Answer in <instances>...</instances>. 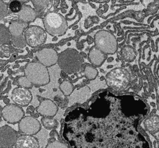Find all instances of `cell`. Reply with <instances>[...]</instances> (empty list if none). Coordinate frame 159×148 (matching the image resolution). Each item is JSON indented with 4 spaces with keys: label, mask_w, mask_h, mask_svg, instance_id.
Here are the masks:
<instances>
[{
    "label": "cell",
    "mask_w": 159,
    "mask_h": 148,
    "mask_svg": "<svg viewBox=\"0 0 159 148\" xmlns=\"http://www.w3.org/2000/svg\"><path fill=\"white\" fill-rule=\"evenodd\" d=\"M94 105V115L81 113L74 148H150L131 118L108 113V104L96 101Z\"/></svg>",
    "instance_id": "1"
},
{
    "label": "cell",
    "mask_w": 159,
    "mask_h": 148,
    "mask_svg": "<svg viewBox=\"0 0 159 148\" xmlns=\"http://www.w3.org/2000/svg\"><path fill=\"white\" fill-rule=\"evenodd\" d=\"M84 62L82 56L74 49L69 48L61 53L58 56L57 63L66 73L72 74L81 69Z\"/></svg>",
    "instance_id": "2"
},
{
    "label": "cell",
    "mask_w": 159,
    "mask_h": 148,
    "mask_svg": "<svg viewBox=\"0 0 159 148\" xmlns=\"http://www.w3.org/2000/svg\"><path fill=\"white\" fill-rule=\"evenodd\" d=\"M131 82L129 72L126 69L115 68L108 72L106 76V83L111 90L120 92L128 88Z\"/></svg>",
    "instance_id": "3"
},
{
    "label": "cell",
    "mask_w": 159,
    "mask_h": 148,
    "mask_svg": "<svg viewBox=\"0 0 159 148\" xmlns=\"http://www.w3.org/2000/svg\"><path fill=\"white\" fill-rule=\"evenodd\" d=\"M47 32L53 36H62L67 30L68 25L66 18L56 12L47 13L43 20Z\"/></svg>",
    "instance_id": "4"
},
{
    "label": "cell",
    "mask_w": 159,
    "mask_h": 148,
    "mask_svg": "<svg viewBox=\"0 0 159 148\" xmlns=\"http://www.w3.org/2000/svg\"><path fill=\"white\" fill-rule=\"evenodd\" d=\"M25 76L33 85L37 86H44L50 82V75L47 67L40 62H30L26 65Z\"/></svg>",
    "instance_id": "5"
},
{
    "label": "cell",
    "mask_w": 159,
    "mask_h": 148,
    "mask_svg": "<svg viewBox=\"0 0 159 148\" xmlns=\"http://www.w3.org/2000/svg\"><path fill=\"white\" fill-rule=\"evenodd\" d=\"M95 47L105 54H113L118 50V42L113 34L104 30L94 35Z\"/></svg>",
    "instance_id": "6"
},
{
    "label": "cell",
    "mask_w": 159,
    "mask_h": 148,
    "mask_svg": "<svg viewBox=\"0 0 159 148\" xmlns=\"http://www.w3.org/2000/svg\"><path fill=\"white\" fill-rule=\"evenodd\" d=\"M26 44L32 47L43 44L47 39L46 32L40 27L30 26L24 34Z\"/></svg>",
    "instance_id": "7"
},
{
    "label": "cell",
    "mask_w": 159,
    "mask_h": 148,
    "mask_svg": "<svg viewBox=\"0 0 159 148\" xmlns=\"http://www.w3.org/2000/svg\"><path fill=\"white\" fill-rule=\"evenodd\" d=\"M20 131L26 135L33 136L37 134L41 130V124L40 122L30 116L23 117L19 122Z\"/></svg>",
    "instance_id": "8"
},
{
    "label": "cell",
    "mask_w": 159,
    "mask_h": 148,
    "mask_svg": "<svg viewBox=\"0 0 159 148\" xmlns=\"http://www.w3.org/2000/svg\"><path fill=\"white\" fill-rule=\"evenodd\" d=\"M24 111L15 104H10L3 108L2 115L3 118L11 124L19 122L24 117Z\"/></svg>",
    "instance_id": "9"
},
{
    "label": "cell",
    "mask_w": 159,
    "mask_h": 148,
    "mask_svg": "<svg viewBox=\"0 0 159 148\" xmlns=\"http://www.w3.org/2000/svg\"><path fill=\"white\" fill-rule=\"evenodd\" d=\"M11 98L13 101L16 105L25 107L31 102L33 96L31 91L29 89L18 87L13 90Z\"/></svg>",
    "instance_id": "10"
},
{
    "label": "cell",
    "mask_w": 159,
    "mask_h": 148,
    "mask_svg": "<svg viewBox=\"0 0 159 148\" xmlns=\"http://www.w3.org/2000/svg\"><path fill=\"white\" fill-rule=\"evenodd\" d=\"M58 56L57 51L54 49L44 48L37 54V57L40 63L45 67H50L57 63Z\"/></svg>",
    "instance_id": "11"
},
{
    "label": "cell",
    "mask_w": 159,
    "mask_h": 148,
    "mask_svg": "<svg viewBox=\"0 0 159 148\" xmlns=\"http://www.w3.org/2000/svg\"><path fill=\"white\" fill-rule=\"evenodd\" d=\"M17 135L13 129L8 126L0 127V147L8 148L15 144Z\"/></svg>",
    "instance_id": "12"
},
{
    "label": "cell",
    "mask_w": 159,
    "mask_h": 148,
    "mask_svg": "<svg viewBox=\"0 0 159 148\" xmlns=\"http://www.w3.org/2000/svg\"><path fill=\"white\" fill-rule=\"evenodd\" d=\"M58 111L57 105L50 99L43 100L40 105L37 107V112L45 117H54Z\"/></svg>",
    "instance_id": "13"
},
{
    "label": "cell",
    "mask_w": 159,
    "mask_h": 148,
    "mask_svg": "<svg viewBox=\"0 0 159 148\" xmlns=\"http://www.w3.org/2000/svg\"><path fill=\"white\" fill-rule=\"evenodd\" d=\"M16 148H40L37 138L30 135H21L16 139Z\"/></svg>",
    "instance_id": "14"
},
{
    "label": "cell",
    "mask_w": 159,
    "mask_h": 148,
    "mask_svg": "<svg viewBox=\"0 0 159 148\" xmlns=\"http://www.w3.org/2000/svg\"><path fill=\"white\" fill-rule=\"evenodd\" d=\"M107 58V55L101 52L95 46L91 48L88 54V59L94 67H100Z\"/></svg>",
    "instance_id": "15"
},
{
    "label": "cell",
    "mask_w": 159,
    "mask_h": 148,
    "mask_svg": "<svg viewBox=\"0 0 159 148\" xmlns=\"http://www.w3.org/2000/svg\"><path fill=\"white\" fill-rule=\"evenodd\" d=\"M37 18V13L32 7L27 5H23L19 12V18L21 21L28 23L33 21Z\"/></svg>",
    "instance_id": "16"
},
{
    "label": "cell",
    "mask_w": 159,
    "mask_h": 148,
    "mask_svg": "<svg viewBox=\"0 0 159 148\" xmlns=\"http://www.w3.org/2000/svg\"><path fill=\"white\" fill-rule=\"evenodd\" d=\"M28 27V23L21 21H12L8 27V30L11 36L22 35L25 29Z\"/></svg>",
    "instance_id": "17"
},
{
    "label": "cell",
    "mask_w": 159,
    "mask_h": 148,
    "mask_svg": "<svg viewBox=\"0 0 159 148\" xmlns=\"http://www.w3.org/2000/svg\"><path fill=\"white\" fill-rule=\"evenodd\" d=\"M144 126L147 131L151 134H156L159 132V117L153 115L147 118L144 122Z\"/></svg>",
    "instance_id": "18"
},
{
    "label": "cell",
    "mask_w": 159,
    "mask_h": 148,
    "mask_svg": "<svg viewBox=\"0 0 159 148\" xmlns=\"http://www.w3.org/2000/svg\"><path fill=\"white\" fill-rule=\"evenodd\" d=\"M121 56L125 61L130 62L135 60L137 56V53L135 49L131 46L126 45L121 49Z\"/></svg>",
    "instance_id": "19"
},
{
    "label": "cell",
    "mask_w": 159,
    "mask_h": 148,
    "mask_svg": "<svg viewBox=\"0 0 159 148\" xmlns=\"http://www.w3.org/2000/svg\"><path fill=\"white\" fill-rule=\"evenodd\" d=\"M11 40V35L9 30L4 26H0V45L8 44Z\"/></svg>",
    "instance_id": "20"
},
{
    "label": "cell",
    "mask_w": 159,
    "mask_h": 148,
    "mask_svg": "<svg viewBox=\"0 0 159 148\" xmlns=\"http://www.w3.org/2000/svg\"><path fill=\"white\" fill-rule=\"evenodd\" d=\"M84 74L86 79H88V80H93L98 75V71L92 65L87 64L84 67Z\"/></svg>",
    "instance_id": "21"
},
{
    "label": "cell",
    "mask_w": 159,
    "mask_h": 148,
    "mask_svg": "<svg viewBox=\"0 0 159 148\" xmlns=\"http://www.w3.org/2000/svg\"><path fill=\"white\" fill-rule=\"evenodd\" d=\"M60 90L65 96H69L74 91V86L69 81L64 80L60 85Z\"/></svg>",
    "instance_id": "22"
},
{
    "label": "cell",
    "mask_w": 159,
    "mask_h": 148,
    "mask_svg": "<svg viewBox=\"0 0 159 148\" xmlns=\"http://www.w3.org/2000/svg\"><path fill=\"white\" fill-rule=\"evenodd\" d=\"M41 122L43 127L48 130L54 129L56 128L57 126V122L54 118L44 117L43 118H42Z\"/></svg>",
    "instance_id": "23"
},
{
    "label": "cell",
    "mask_w": 159,
    "mask_h": 148,
    "mask_svg": "<svg viewBox=\"0 0 159 148\" xmlns=\"http://www.w3.org/2000/svg\"><path fill=\"white\" fill-rule=\"evenodd\" d=\"M11 41L13 45L18 48H23L26 44L25 37L23 35L20 36H11Z\"/></svg>",
    "instance_id": "24"
},
{
    "label": "cell",
    "mask_w": 159,
    "mask_h": 148,
    "mask_svg": "<svg viewBox=\"0 0 159 148\" xmlns=\"http://www.w3.org/2000/svg\"><path fill=\"white\" fill-rule=\"evenodd\" d=\"M33 5L36 9L40 10L46 8L50 3V1H45V0H32Z\"/></svg>",
    "instance_id": "25"
},
{
    "label": "cell",
    "mask_w": 159,
    "mask_h": 148,
    "mask_svg": "<svg viewBox=\"0 0 159 148\" xmlns=\"http://www.w3.org/2000/svg\"><path fill=\"white\" fill-rule=\"evenodd\" d=\"M18 84L23 88H32L33 86V84L27 79L26 76H21L20 77L18 80Z\"/></svg>",
    "instance_id": "26"
},
{
    "label": "cell",
    "mask_w": 159,
    "mask_h": 148,
    "mask_svg": "<svg viewBox=\"0 0 159 148\" xmlns=\"http://www.w3.org/2000/svg\"><path fill=\"white\" fill-rule=\"evenodd\" d=\"M8 10L7 5L3 1H0V20L3 19L8 15Z\"/></svg>",
    "instance_id": "27"
},
{
    "label": "cell",
    "mask_w": 159,
    "mask_h": 148,
    "mask_svg": "<svg viewBox=\"0 0 159 148\" xmlns=\"http://www.w3.org/2000/svg\"><path fill=\"white\" fill-rule=\"evenodd\" d=\"M45 148H69V147L66 144L59 141H55L48 144Z\"/></svg>",
    "instance_id": "28"
},
{
    "label": "cell",
    "mask_w": 159,
    "mask_h": 148,
    "mask_svg": "<svg viewBox=\"0 0 159 148\" xmlns=\"http://www.w3.org/2000/svg\"><path fill=\"white\" fill-rule=\"evenodd\" d=\"M22 5L18 1H13L10 4V8L12 12H19L21 9Z\"/></svg>",
    "instance_id": "29"
}]
</instances>
